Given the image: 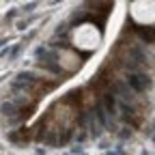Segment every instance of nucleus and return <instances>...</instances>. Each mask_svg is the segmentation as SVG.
Returning <instances> with one entry per match:
<instances>
[{
    "label": "nucleus",
    "mask_w": 155,
    "mask_h": 155,
    "mask_svg": "<svg viewBox=\"0 0 155 155\" xmlns=\"http://www.w3.org/2000/svg\"><path fill=\"white\" fill-rule=\"evenodd\" d=\"M129 84L138 91V93H142V91H147V86H149V80L144 75H129Z\"/></svg>",
    "instance_id": "nucleus-1"
},
{
    "label": "nucleus",
    "mask_w": 155,
    "mask_h": 155,
    "mask_svg": "<svg viewBox=\"0 0 155 155\" xmlns=\"http://www.w3.org/2000/svg\"><path fill=\"white\" fill-rule=\"evenodd\" d=\"M106 110H108L110 114H114V112H116V106H114V99H112V97H110V95L106 97Z\"/></svg>",
    "instance_id": "nucleus-2"
},
{
    "label": "nucleus",
    "mask_w": 155,
    "mask_h": 155,
    "mask_svg": "<svg viewBox=\"0 0 155 155\" xmlns=\"http://www.w3.org/2000/svg\"><path fill=\"white\" fill-rule=\"evenodd\" d=\"M110 155H116V153H110Z\"/></svg>",
    "instance_id": "nucleus-3"
}]
</instances>
